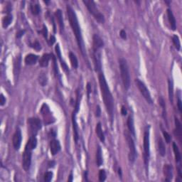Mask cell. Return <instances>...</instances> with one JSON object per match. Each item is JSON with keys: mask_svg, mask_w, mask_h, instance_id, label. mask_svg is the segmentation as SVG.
I'll return each mask as SVG.
<instances>
[{"mask_svg": "<svg viewBox=\"0 0 182 182\" xmlns=\"http://www.w3.org/2000/svg\"><path fill=\"white\" fill-rule=\"evenodd\" d=\"M98 79H99L100 88L104 104L106 107L107 112L110 118L111 121H112L113 116H114V100H113L112 95L111 93L103 73L100 72Z\"/></svg>", "mask_w": 182, "mask_h": 182, "instance_id": "obj_1", "label": "cell"}, {"mask_svg": "<svg viewBox=\"0 0 182 182\" xmlns=\"http://www.w3.org/2000/svg\"><path fill=\"white\" fill-rule=\"evenodd\" d=\"M66 10L70 27H71L72 30H73L74 35H75V36L79 49L81 50L82 55L85 58V57H86V52H85V48L84 45V41H83L82 32H81V27H80L79 26L77 15H76L74 9L72 8L71 7L69 6V5H68V6L66 7Z\"/></svg>", "mask_w": 182, "mask_h": 182, "instance_id": "obj_2", "label": "cell"}, {"mask_svg": "<svg viewBox=\"0 0 182 182\" xmlns=\"http://www.w3.org/2000/svg\"><path fill=\"white\" fill-rule=\"evenodd\" d=\"M119 65H120V75H121L124 87L125 90H128L130 87V73H129L127 61L123 58H120L119 59Z\"/></svg>", "mask_w": 182, "mask_h": 182, "instance_id": "obj_3", "label": "cell"}, {"mask_svg": "<svg viewBox=\"0 0 182 182\" xmlns=\"http://www.w3.org/2000/svg\"><path fill=\"white\" fill-rule=\"evenodd\" d=\"M83 2L87 7L89 12L95 18L96 21H98L100 24H103L105 22L104 15L100 12L93 1H92V0H83Z\"/></svg>", "mask_w": 182, "mask_h": 182, "instance_id": "obj_4", "label": "cell"}, {"mask_svg": "<svg viewBox=\"0 0 182 182\" xmlns=\"http://www.w3.org/2000/svg\"><path fill=\"white\" fill-rule=\"evenodd\" d=\"M150 141H149V128L146 129L144 133V140H143V148H144V161L145 164L146 169L148 170V164H149L150 157Z\"/></svg>", "mask_w": 182, "mask_h": 182, "instance_id": "obj_5", "label": "cell"}, {"mask_svg": "<svg viewBox=\"0 0 182 182\" xmlns=\"http://www.w3.org/2000/svg\"><path fill=\"white\" fill-rule=\"evenodd\" d=\"M125 137H126V140H127L128 146H129V160L130 162H135V161L136 160V158L137 157V150L136 147H135V142H134L132 137V135H130V133H125Z\"/></svg>", "mask_w": 182, "mask_h": 182, "instance_id": "obj_6", "label": "cell"}, {"mask_svg": "<svg viewBox=\"0 0 182 182\" xmlns=\"http://www.w3.org/2000/svg\"><path fill=\"white\" fill-rule=\"evenodd\" d=\"M135 83H136V85L139 90H140V93L142 95V96L146 100V101L149 104L153 103V100L152 98L151 94H150L148 88H146V85L142 81H140V79L135 80Z\"/></svg>", "mask_w": 182, "mask_h": 182, "instance_id": "obj_7", "label": "cell"}, {"mask_svg": "<svg viewBox=\"0 0 182 182\" xmlns=\"http://www.w3.org/2000/svg\"><path fill=\"white\" fill-rule=\"evenodd\" d=\"M31 157H32V150L25 147L24 152L22 155V167L25 172H29L31 164Z\"/></svg>", "mask_w": 182, "mask_h": 182, "instance_id": "obj_8", "label": "cell"}, {"mask_svg": "<svg viewBox=\"0 0 182 182\" xmlns=\"http://www.w3.org/2000/svg\"><path fill=\"white\" fill-rule=\"evenodd\" d=\"M28 124L29 125V128H30L32 136H36L38 131L41 128V122L39 119L36 118L28 119Z\"/></svg>", "mask_w": 182, "mask_h": 182, "instance_id": "obj_9", "label": "cell"}, {"mask_svg": "<svg viewBox=\"0 0 182 182\" xmlns=\"http://www.w3.org/2000/svg\"><path fill=\"white\" fill-rule=\"evenodd\" d=\"M21 140H22V135H21V131L19 127H18L16 129L15 132H14V135L12 137V143L13 146L15 150L19 149L20 146L21 144Z\"/></svg>", "mask_w": 182, "mask_h": 182, "instance_id": "obj_10", "label": "cell"}, {"mask_svg": "<svg viewBox=\"0 0 182 182\" xmlns=\"http://www.w3.org/2000/svg\"><path fill=\"white\" fill-rule=\"evenodd\" d=\"M93 60L95 70L96 72H101V53L100 50H93Z\"/></svg>", "mask_w": 182, "mask_h": 182, "instance_id": "obj_11", "label": "cell"}, {"mask_svg": "<svg viewBox=\"0 0 182 182\" xmlns=\"http://www.w3.org/2000/svg\"><path fill=\"white\" fill-rule=\"evenodd\" d=\"M21 54H19L16 58V60L14 61V79H15V82L16 80L18 79V75H19L20 68H21Z\"/></svg>", "mask_w": 182, "mask_h": 182, "instance_id": "obj_12", "label": "cell"}, {"mask_svg": "<svg viewBox=\"0 0 182 182\" xmlns=\"http://www.w3.org/2000/svg\"><path fill=\"white\" fill-rule=\"evenodd\" d=\"M61 150V144L58 140H53L51 141L50 143V151H51V155L55 156L56 154H58L59 151Z\"/></svg>", "mask_w": 182, "mask_h": 182, "instance_id": "obj_13", "label": "cell"}, {"mask_svg": "<svg viewBox=\"0 0 182 182\" xmlns=\"http://www.w3.org/2000/svg\"><path fill=\"white\" fill-rule=\"evenodd\" d=\"M76 112L75 110L73 111V115H72V121H73V134H74V140H75V143L78 142V127L77 122H76Z\"/></svg>", "mask_w": 182, "mask_h": 182, "instance_id": "obj_14", "label": "cell"}, {"mask_svg": "<svg viewBox=\"0 0 182 182\" xmlns=\"http://www.w3.org/2000/svg\"><path fill=\"white\" fill-rule=\"evenodd\" d=\"M93 40V50H100L104 46V42L103 39L98 34H95L92 37Z\"/></svg>", "mask_w": 182, "mask_h": 182, "instance_id": "obj_15", "label": "cell"}, {"mask_svg": "<svg viewBox=\"0 0 182 182\" xmlns=\"http://www.w3.org/2000/svg\"><path fill=\"white\" fill-rule=\"evenodd\" d=\"M164 174L166 176V181H169L173 177V168L170 164H164Z\"/></svg>", "mask_w": 182, "mask_h": 182, "instance_id": "obj_16", "label": "cell"}, {"mask_svg": "<svg viewBox=\"0 0 182 182\" xmlns=\"http://www.w3.org/2000/svg\"><path fill=\"white\" fill-rule=\"evenodd\" d=\"M38 59V55L33 54V53H30V54L27 55V56L25 57L24 62L28 66H33V65H35L36 64Z\"/></svg>", "mask_w": 182, "mask_h": 182, "instance_id": "obj_17", "label": "cell"}, {"mask_svg": "<svg viewBox=\"0 0 182 182\" xmlns=\"http://www.w3.org/2000/svg\"><path fill=\"white\" fill-rule=\"evenodd\" d=\"M167 16H168L169 21V24L171 25V27H172V30L175 31L176 29V19L173 14V12H172V11L170 9H167Z\"/></svg>", "mask_w": 182, "mask_h": 182, "instance_id": "obj_18", "label": "cell"}, {"mask_svg": "<svg viewBox=\"0 0 182 182\" xmlns=\"http://www.w3.org/2000/svg\"><path fill=\"white\" fill-rule=\"evenodd\" d=\"M55 53H56L57 57H58L59 60H60L61 66H62L63 68H64V70L66 72H68V71H69V69H68V66H67V64H66V63L64 62V61L62 60V58H61V57H62V56H61V49H60V47H59L58 44H57V45L55 46Z\"/></svg>", "mask_w": 182, "mask_h": 182, "instance_id": "obj_19", "label": "cell"}, {"mask_svg": "<svg viewBox=\"0 0 182 182\" xmlns=\"http://www.w3.org/2000/svg\"><path fill=\"white\" fill-rule=\"evenodd\" d=\"M127 127L129 129V133L132 136L135 137V124H134V119L132 115H129L127 119Z\"/></svg>", "mask_w": 182, "mask_h": 182, "instance_id": "obj_20", "label": "cell"}, {"mask_svg": "<svg viewBox=\"0 0 182 182\" xmlns=\"http://www.w3.org/2000/svg\"><path fill=\"white\" fill-rule=\"evenodd\" d=\"M51 55H52V54H49V53H45V54L43 55L39 61L40 66L45 68V67H47L48 66H49V61H50V59H51Z\"/></svg>", "mask_w": 182, "mask_h": 182, "instance_id": "obj_21", "label": "cell"}, {"mask_svg": "<svg viewBox=\"0 0 182 182\" xmlns=\"http://www.w3.org/2000/svg\"><path fill=\"white\" fill-rule=\"evenodd\" d=\"M55 15L56 16L57 21H58V25L60 27L61 31L64 30V19H63V15H62V12H61V9H57L55 12Z\"/></svg>", "mask_w": 182, "mask_h": 182, "instance_id": "obj_22", "label": "cell"}, {"mask_svg": "<svg viewBox=\"0 0 182 182\" xmlns=\"http://www.w3.org/2000/svg\"><path fill=\"white\" fill-rule=\"evenodd\" d=\"M95 132L97 134L98 138L100 139V140L102 142H105V135H104L103 129H102V125L101 123L100 122H98L97 124V125H96L95 127Z\"/></svg>", "mask_w": 182, "mask_h": 182, "instance_id": "obj_23", "label": "cell"}, {"mask_svg": "<svg viewBox=\"0 0 182 182\" xmlns=\"http://www.w3.org/2000/svg\"><path fill=\"white\" fill-rule=\"evenodd\" d=\"M158 149H159V155L161 157H164L166 155V147H165V144L164 143V141L161 137H159L158 140Z\"/></svg>", "mask_w": 182, "mask_h": 182, "instance_id": "obj_24", "label": "cell"}, {"mask_svg": "<svg viewBox=\"0 0 182 182\" xmlns=\"http://www.w3.org/2000/svg\"><path fill=\"white\" fill-rule=\"evenodd\" d=\"M37 146V140L36 136H31L30 138H29V141L27 143V145H26L25 147L29 148L31 150L36 149Z\"/></svg>", "mask_w": 182, "mask_h": 182, "instance_id": "obj_25", "label": "cell"}, {"mask_svg": "<svg viewBox=\"0 0 182 182\" xmlns=\"http://www.w3.org/2000/svg\"><path fill=\"white\" fill-rule=\"evenodd\" d=\"M102 149L100 146H98L97 152H96V163H97L98 166H100L103 163V155H102Z\"/></svg>", "mask_w": 182, "mask_h": 182, "instance_id": "obj_26", "label": "cell"}, {"mask_svg": "<svg viewBox=\"0 0 182 182\" xmlns=\"http://www.w3.org/2000/svg\"><path fill=\"white\" fill-rule=\"evenodd\" d=\"M168 89H169V98L171 103L173 104L174 102V86L173 82L169 79L168 81Z\"/></svg>", "mask_w": 182, "mask_h": 182, "instance_id": "obj_27", "label": "cell"}, {"mask_svg": "<svg viewBox=\"0 0 182 182\" xmlns=\"http://www.w3.org/2000/svg\"><path fill=\"white\" fill-rule=\"evenodd\" d=\"M13 20V16L12 14H8L6 16H4L2 20V27L4 29H7L9 25L11 24Z\"/></svg>", "mask_w": 182, "mask_h": 182, "instance_id": "obj_28", "label": "cell"}, {"mask_svg": "<svg viewBox=\"0 0 182 182\" xmlns=\"http://www.w3.org/2000/svg\"><path fill=\"white\" fill-rule=\"evenodd\" d=\"M173 149H174V155H175L176 162L180 163L181 160V154H180L179 147H178V146L176 145V144L175 142L173 143Z\"/></svg>", "mask_w": 182, "mask_h": 182, "instance_id": "obj_29", "label": "cell"}, {"mask_svg": "<svg viewBox=\"0 0 182 182\" xmlns=\"http://www.w3.org/2000/svg\"><path fill=\"white\" fill-rule=\"evenodd\" d=\"M69 58L70 61V64H71V66H73V68H77L78 66V58L76 57V55L73 53H72V52H70Z\"/></svg>", "mask_w": 182, "mask_h": 182, "instance_id": "obj_30", "label": "cell"}, {"mask_svg": "<svg viewBox=\"0 0 182 182\" xmlns=\"http://www.w3.org/2000/svg\"><path fill=\"white\" fill-rule=\"evenodd\" d=\"M175 126H176V135L179 137V140H181V133H182V129H181V122L178 118H175Z\"/></svg>", "mask_w": 182, "mask_h": 182, "instance_id": "obj_31", "label": "cell"}, {"mask_svg": "<svg viewBox=\"0 0 182 182\" xmlns=\"http://www.w3.org/2000/svg\"><path fill=\"white\" fill-rule=\"evenodd\" d=\"M38 83L41 86H46L48 83V78L45 73H41L38 76Z\"/></svg>", "mask_w": 182, "mask_h": 182, "instance_id": "obj_32", "label": "cell"}, {"mask_svg": "<svg viewBox=\"0 0 182 182\" xmlns=\"http://www.w3.org/2000/svg\"><path fill=\"white\" fill-rule=\"evenodd\" d=\"M31 12L33 15H38L41 12V8L40 6L38 4H32L30 7Z\"/></svg>", "mask_w": 182, "mask_h": 182, "instance_id": "obj_33", "label": "cell"}, {"mask_svg": "<svg viewBox=\"0 0 182 182\" xmlns=\"http://www.w3.org/2000/svg\"><path fill=\"white\" fill-rule=\"evenodd\" d=\"M172 41H173L176 49L179 51V50L181 49V43H180L179 38L177 35H174V36H173V37H172Z\"/></svg>", "mask_w": 182, "mask_h": 182, "instance_id": "obj_34", "label": "cell"}, {"mask_svg": "<svg viewBox=\"0 0 182 182\" xmlns=\"http://www.w3.org/2000/svg\"><path fill=\"white\" fill-rule=\"evenodd\" d=\"M159 105H161V107H162V115L163 118L166 119V104H165L164 100L163 99L162 97H160L159 99Z\"/></svg>", "mask_w": 182, "mask_h": 182, "instance_id": "obj_35", "label": "cell"}, {"mask_svg": "<svg viewBox=\"0 0 182 182\" xmlns=\"http://www.w3.org/2000/svg\"><path fill=\"white\" fill-rule=\"evenodd\" d=\"M106 179V172L104 169L100 170L99 172V181H104Z\"/></svg>", "mask_w": 182, "mask_h": 182, "instance_id": "obj_36", "label": "cell"}, {"mask_svg": "<svg viewBox=\"0 0 182 182\" xmlns=\"http://www.w3.org/2000/svg\"><path fill=\"white\" fill-rule=\"evenodd\" d=\"M52 178H53V172H47L44 175V181L46 182H49L51 181Z\"/></svg>", "mask_w": 182, "mask_h": 182, "instance_id": "obj_37", "label": "cell"}, {"mask_svg": "<svg viewBox=\"0 0 182 182\" xmlns=\"http://www.w3.org/2000/svg\"><path fill=\"white\" fill-rule=\"evenodd\" d=\"M163 135H164V137L165 138V140H166V143H169L171 141V136L169 135V134L168 132H166V131H163Z\"/></svg>", "mask_w": 182, "mask_h": 182, "instance_id": "obj_38", "label": "cell"}, {"mask_svg": "<svg viewBox=\"0 0 182 182\" xmlns=\"http://www.w3.org/2000/svg\"><path fill=\"white\" fill-rule=\"evenodd\" d=\"M177 105H178V109H179V112L181 113L182 112V103H181V98H180V95L178 97V103H177Z\"/></svg>", "mask_w": 182, "mask_h": 182, "instance_id": "obj_39", "label": "cell"}, {"mask_svg": "<svg viewBox=\"0 0 182 182\" xmlns=\"http://www.w3.org/2000/svg\"><path fill=\"white\" fill-rule=\"evenodd\" d=\"M33 48L35 50H36V51H38V50H40L41 49L40 44L38 41H35L34 42V44H33Z\"/></svg>", "mask_w": 182, "mask_h": 182, "instance_id": "obj_40", "label": "cell"}, {"mask_svg": "<svg viewBox=\"0 0 182 182\" xmlns=\"http://www.w3.org/2000/svg\"><path fill=\"white\" fill-rule=\"evenodd\" d=\"M5 103H6V98H5L3 94H1V97H0V105H1V106H3Z\"/></svg>", "mask_w": 182, "mask_h": 182, "instance_id": "obj_41", "label": "cell"}, {"mask_svg": "<svg viewBox=\"0 0 182 182\" xmlns=\"http://www.w3.org/2000/svg\"><path fill=\"white\" fill-rule=\"evenodd\" d=\"M25 33V31L24 30H20L18 31L17 33H16V38H20L21 37L23 36L24 34Z\"/></svg>", "mask_w": 182, "mask_h": 182, "instance_id": "obj_42", "label": "cell"}, {"mask_svg": "<svg viewBox=\"0 0 182 182\" xmlns=\"http://www.w3.org/2000/svg\"><path fill=\"white\" fill-rule=\"evenodd\" d=\"M120 36H121V38H122V39H126V38H127V34H126V32L124 30L120 31Z\"/></svg>", "mask_w": 182, "mask_h": 182, "instance_id": "obj_43", "label": "cell"}, {"mask_svg": "<svg viewBox=\"0 0 182 182\" xmlns=\"http://www.w3.org/2000/svg\"><path fill=\"white\" fill-rule=\"evenodd\" d=\"M100 114H101V109H100V107L99 105H97L96 106V112H95V115L98 118H99L100 116Z\"/></svg>", "mask_w": 182, "mask_h": 182, "instance_id": "obj_44", "label": "cell"}, {"mask_svg": "<svg viewBox=\"0 0 182 182\" xmlns=\"http://www.w3.org/2000/svg\"><path fill=\"white\" fill-rule=\"evenodd\" d=\"M121 113H122V115L123 116L127 115V109L125 108V107H124V106H122V108H121Z\"/></svg>", "mask_w": 182, "mask_h": 182, "instance_id": "obj_45", "label": "cell"}, {"mask_svg": "<svg viewBox=\"0 0 182 182\" xmlns=\"http://www.w3.org/2000/svg\"><path fill=\"white\" fill-rule=\"evenodd\" d=\"M43 33H44V36L45 38H47V33H48V31H47V28H46V27L45 25H44V29H43Z\"/></svg>", "mask_w": 182, "mask_h": 182, "instance_id": "obj_46", "label": "cell"}, {"mask_svg": "<svg viewBox=\"0 0 182 182\" xmlns=\"http://www.w3.org/2000/svg\"><path fill=\"white\" fill-rule=\"evenodd\" d=\"M87 90H88V97L89 98L90 93L91 92V85L89 83H88V85H87Z\"/></svg>", "mask_w": 182, "mask_h": 182, "instance_id": "obj_47", "label": "cell"}, {"mask_svg": "<svg viewBox=\"0 0 182 182\" xmlns=\"http://www.w3.org/2000/svg\"><path fill=\"white\" fill-rule=\"evenodd\" d=\"M55 41V37L53 36H51V38H50V43H51V44L52 45V44H53Z\"/></svg>", "mask_w": 182, "mask_h": 182, "instance_id": "obj_48", "label": "cell"}, {"mask_svg": "<svg viewBox=\"0 0 182 182\" xmlns=\"http://www.w3.org/2000/svg\"><path fill=\"white\" fill-rule=\"evenodd\" d=\"M73 181V175H72V174H70V179H68V181Z\"/></svg>", "mask_w": 182, "mask_h": 182, "instance_id": "obj_49", "label": "cell"}, {"mask_svg": "<svg viewBox=\"0 0 182 182\" xmlns=\"http://www.w3.org/2000/svg\"><path fill=\"white\" fill-rule=\"evenodd\" d=\"M119 174H120V177H121V176H122V172H121V169H119Z\"/></svg>", "mask_w": 182, "mask_h": 182, "instance_id": "obj_50", "label": "cell"}]
</instances>
